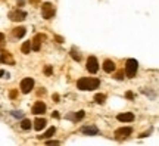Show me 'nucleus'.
I'll return each mask as SVG.
<instances>
[{
	"mask_svg": "<svg viewBox=\"0 0 159 146\" xmlns=\"http://www.w3.org/2000/svg\"><path fill=\"white\" fill-rule=\"evenodd\" d=\"M100 86V81L97 78H80L77 81V87L80 90H94Z\"/></svg>",
	"mask_w": 159,
	"mask_h": 146,
	"instance_id": "obj_1",
	"label": "nucleus"
},
{
	"mask_svg": "<svg viewBox=\"0 0 159 146\" xmlns=\"http://www.w3.org/2000/svg\"><path fill=\"white\" fill-rule=\"evenodd\" d=\"M137 69H138V62L135 59H128L125 62V74H127V77H130V78L135 77Z\"/></svg>",
	"mask_w": 159,
	"mask_h": 146,
	"instance_id": "obj_2",
	"label": "nucleus"
},
{
	"mask_svg": "<svg viewBox=\"0 0 159 146\" xmlns=\"http://www.w3.org/2000/svg\"><path fill=\"white\" fill-rule=\"evenodd\" d=\"M55 14H56V11H55V8H53L52 3H44V5H43V8H41V15H43L44 19H52V18L55 16Z\"/></svg>",
	"mask_w": 159,
	"mask_h": 146,
	"instance_id": "obj_3",
	"label": "nucleus"
},
{
	"mask_svg": "<svg viewBox=\"0 0 159 146\" xmlns=\"http://www.w3.org/2000/svg\"><path fill=\"white\" fill-rule=\"evenodd\" d=\"M131 133H133L131 127H121V128H118V130L115 131V139H118V140H124V139H127Z\"/></svg>",
	"mask_w": 159,
	"mask_h": 146,
	"instance_id": "obj_4",
	"label": "nucleus"
},
{
	"mask_svg": "<svg viewBox=\"0 0 159 146\" xmlns=\"http://www.w3.org/2000/svg\"><path fill=\"white\" fill-rule=\"evenodd\" d=\"M34 89V80L33 78H24L21 81V90L22 93H30Z\"/></svg>",
	"mask_w": 159,
	"mask_h": 146,
	"instance_id": "obj_5",
	"label": "nucleus"
},
{
	"mask_svg": "<svg viewBox=\"0 0 159 146\" xmlns=\"http://www.w3.org/2000/svg\"><path fill=\"white\" fill-rule=\"evenodd\" d=\"M97 69H99V62H97V59H96L94 56H90V58L87 59V71L91 72V74H94V72H97Z\"/></svg>",
	"mask_w": 159,
	"mask_h": 146,
	"instance_id": "obj_6",
	"label": "nucleus"
},
{
	"mask_svg": "<svg viewBox=\"0 0 159 146\" xmlns=\"http://www.w3.org/2000/svg\"><path fill=\"white\" fill-rule=\"evenodd\" d=\"M25 16H27V14H25L24 11H21V9L12 11V12L9 14V18H11L12 21H24Z\"/></svg>",
	"mask_w": 159,
	"mask_h": 146,
	"instance_id": "obj_7",
	"label": "nucleus"
},
{
	"mask_svg": "<svg viewBox=\"0 0 159 146\" xmlns=\"http://www.w3.org/2000/svg\"><path fill=\"white\" fill-rule=\"evenodd\" d=\"M40 40H46V36H44V34H37V36L34 37V40H31V47H33V50H36V52L40 50V44H41Z\"/></svg>",
	"mask_w": 159,
	"mask_h": 146,
	"instance_id": "obj_8",
	"label": "nucleus"
},
{
	"mask_svg": "<svg viewBox=\"0 0 159 146\" xmlns=\"http://www.w3.org/2000/svg\"><path fill=\"white\" fill-rule=\"evenodd\" d=\"M0 62H3V64H8V65H14L15 61L12 58V55L9 52H2L0 53Z\"/></svg>",
	"mask_w": 159,
	"mask_h": 146,
	"instance_id": "obj_9",
	"label": "nucleus"
},
{
	"mask_svg": "<svg viewBox=\"0 0 159 146\" xmlns=\"http://www.w3.org/2000/svg\"><path fill=\"white\" fill-rule=\"evenodd\" d=\"M46 112V105L43 103V102H36V105L33 106V114H36V115H40V114H44Z\"/></svg>",
	"mask_w": 159,
	"mask_h": 146,
	"instance_id": "obj_10",
	"label": "nucleus"
},
{
	"mask_svg": "<svg viewBox=\"0 0 159 146\" xmlns=\"http://www.w3.org/2000/svg\"><path fill=\"white\" fill-rule=\"evenodd\" d=\"M81 131L84 134H87V136H96V134H99V128L94 127V125H86V127L81 128Z\"/></svg>",
	"mask_w": 159,
	"mask_h": 146,
	"instance_id": "obj_11",
	"label": "nucleus"
},
{
	"mask_svg": "<svg viewBox=\"0 0 159 146\" xmlns=\"http://www.w3.org/2000/svg\"><path fill=\"white\" fill-rule=\"evenodd\" d=\"M116 118H118V121H121V122H131V121L134 120V114H131V112H124V114H119Z\"/></svg>",
	"mask_w": 159,
	"mask_h": 146,
	"instance_id": "obj_12",
	"label": "nucleus"
},
{
	"mask_svg": "<svg viewBox=\"0 0 159 146\" xmlns=\"http://www.w3.org/2000/svg\"><path fill=\"white\" fill-rule=\"evenodd\" d=\"M47 124V121L44 120V118H37L36 121H34V128L37 130V131H40V130H43L44 128V125Z\"/></svg>",
	"mask_w": 159,
	"mask_h": 146,
	"instance_id": "obj_13",
	"label": "nucleus"
},
{
	"mask_svg": "<svg viewBox=\"0 0 159 146\" xmlns=\"http://www.w3.org/2000/svg\"><path fill=\"white\" fill-rule=\"evenodd\" d=\"M25 34H27V28H24V27H16V28L14 30V36H15L16 39H22Z\"/></svg>",
	"mask_w": 159,
	"mask_h": 146,
	"instance_id": "obj_14",
	"label": "nucleus"
},
{
	"mask_svg": "<svg viewBox=\"0 0 159 146\" xmlns=\"http://www.w3.org/2000/svg\"><path fill=\"white\" fill-rule=\"evenodd\" d=\"M103 69H105V72H113L115 71V64L108 59V61L103 62Z\"/></svg>",
	"mask_w": 159,
	"mask_h": 146,
	"instance_id": "obj_15",
	"label": "nucleus"
},
{
	"mask_svg": "<svg viewBox=\"0 0 159 146\" xmlns=\"http://www.w3.org/2000/svg\"><path fill=\"white\" fill-rule=\"evenodd\" d=\"M68 118L72 120V121H80L81 118H84V111H78V112H75L74 115H68Z\"/></svg>",
	"mask_w": 159,
	"mask_h": 146,
	"instance_id": "obj_16",
	"label": "nucleus"
},
{
	"mask_svg": "<svg viewBox=\"0 0 159 146\" xmlns=\"http://www.w3.org/2000/svg\"><path fill=\"white\" fill-rule=\"evenodd\" d=\"M55 131H56V128H55V127H50L43 136H39V137H40V139H49V137H52V136L55 134Z\"/></svg>",
	"mask_w": 159,
	"mask_h": 146,
	"instance_id": "obj_17",
	"label": "nucleus"
},
{
	"mask_svg": "<svg viewBox=\"0 0 159 146\" xmlns=\"http://www.w3.org/2000/svg\"><path fill=\"white\" fill-rule=\"evenodd\" d=\"M94 100H96L97 103H100V105H102V103H105V100H106V96H105L103 93H97V94L94 96Z\"/></svg>",
	"mask_w": 159,
	"mask_h": 146,
	"instance_id": "obj_18",
	"label": "nucleus"
},
{
	"mask_svg": "<svg viewBox=\"0 0 159 146\" xmlns=\"http://www.w3.org/2000/svg\"><path fill=\"white\" fill-rule=\"evenodd\" d=\"M31 42H25L24 44H22V53H30L31 52Z\"/></svg>",
	"mask_w": 159,
	"mask_h": 146,
	"instance_id": "obj_19",
	"label": "nucleus"
},
{
	"mask_svg": "<svg viewBox=\"0 0 159 146\" xmlns=\"http://www.w3.org/2000/svg\"><path fill=\"white\" fill-rule=\"evenodd\" d=\"M21 127H22L24 130H30V128H31V121H30V120H22V121H21Z\"/></svg>",
	"mask_w": 159,
	"mask_h": 146,
	"instance_id": "obj_20",
	"label": "nucleus"
},
{
	"mask_svg": "<svg viewBox=\"0 0 159 146\" xmlns=\"http://www.w3.org/2000/svg\"><path fill=\"white\" fill-rule=\"evenodd\" d=\"M71 56H72L75 61H81V55H78L75 49H72V50H71Z\"/></svg>",
	"mask_w": 159,
	"mask_h": 146,
	"instance_id": "obj_21",
	"label": "nucleus"
},
{
	"mask_svg": "<svg viewBox=\"0 0 159 146\" xmlns=\"http://www.w3.org/2000/svg\"><path fill=\"white\" fill-rule=\"evenodd\" d=\"M3 46H5V34L0 33V49H2Z\"/></svg>",
	"mask_w": 159,
	"mask_h": 146,
	"instance_id": "obj_22",
	"label": "nucleus"
},
{
	"mask_svg": "<svg viewBox=\"0 0 159 146\" xmlns=\"http://www.w3.org/2000/svg\"><path fill=\"white\" fill-rule=\"evenodd\" d=\"M12 115H14V117H16V118H21V117H22V112H19V111H14V112H12Z\"/></svg>",
	"mask_w": 159,
	"mask_h": 146,
	"instance_id": "obj_23",
	"label": "nucleus"
},
{
	"mask_svg": "<svg viewBox=\"0 0 159 146\" xmlns=\"http://www.w3.org/2000/svg\"><path fill=\"white\" fill-rule=\"evenodd\" d=\"M122 78H124V74L122 72H118L116 74V80H122Z\"/></svg>",
	"mask_w": 159,
	"mask_h": 146,
	"instance_id": "obj_24",
	"label": "nucleus"
},
{
	"mask_svg": "<svg viewBox=\"0 0 159 146\" xmlns=\"http://www.w3.org/2000/svg\"><path fill=\"white\" fill-rule=\"evenodd\" d=\"M150 131H152V130H149V131H146V133H141V134H140V137H147V136L150 134Z\"/></svg>",
	"mask_w": 159,
	"mask_h": 146,
	"instance_id": "obj_25",
	"label": "nucleus"
},
{
	"mask_svg": "<svg viewBox=\"0 0 159 146\" xmlns=\"http://www.w3.org/2000/svg\"><path fill=\"white\" fill-rule=\"evenodd\" d=\"M47 145H59V142H58V140H49Z\"/></svg>",
	"mask_w": 159,
	"mask_h": 146,
	"instance_id": "obj_26",
	"label": "nucleus"
},
{
	"mask_svg": "<svg viewBox=\"0 0 159 146\" xmlns=\"http://www.w3.org/2000/svg\"><path fill=\"white\" fill-rule=\"evenodd\" d=\"M125 96H127L128 99H133V97H134V94H133L131 92H127V94H125Z\"/></svg>",
	"mask_w": 159,
	"mask_h": 146,
	"instance_id": "obj_27",
	"label": "nucleus"
},
{
	"mask_svg": "<svg viewBox=\"0 0 159 146\" xmlns=\"http://www.w3.org/2000/svg\"><path fill=\"white\" fill-rule=\"evenodd\" d=\"M46 74H47V75H50V74H52V68H50V67H47V68H46Z\"/></svg>",
	"mask_w": 159,
	"mask_h": 146,
	"instance_id": "obj_28",
	"label": "nucleus"
},
{
	"mask_svg": "<svg viewBox=\"0 0 159 146\" xmlns=\"http://www.w3.org/2000/svg\"><path fill=\"white\" fill-rule=\"evenodd\" d=\"M55 40H58V43H63V39L62 37H55Z\"/></svg>",
	"mask_w": 159,
	"mask_h": 146,
	"instance_id": "obj_29",
	"label": "nucleus"
},
{
	"mask_svg": "<svg viewBox=\"0 0 159 146\" xmlns=\"http://www.w3.org/2000/svg\"><path fill=\"white\" fill-rule=\"evenodd\" d=\"M53 100L58 102V100H59V96H58V94H53Z\"/></svg>",
	"mask_w": 159,
	"mask_h": 146,
	"instance_id": "obj_30",
	"label": "nucleus"
},
{
	"mask_svg": "<svg viewBox=\"0 0 159 146\" xmlns=\"http://www.w3.org/2000/svg\"><path fill=\"white\" fill-rule=\"evenodd\" d=\"M53 118H59V112L55 111V112H53Z\"/></svg>",
	"mask_w": 159,
	"mask_h": 146,
	"instance_id": "obj_31",
	"label": "nucleus"
},
{
	"mask_svg": "<svg viewBox=\"0 0 159 146\" xmlns=\"http://www.w3.org/2000/svg\"><path fill=\"white\" fill-rule=\"evenodd\" d=\"M3 74H5V71H3V69H0V77H2Z\"/></svg>",
	"mask_w": 159,
	"mask_h": 146,
	"instance_id": "obj_32",
	"label": "nucleus"
}]
</instances>
